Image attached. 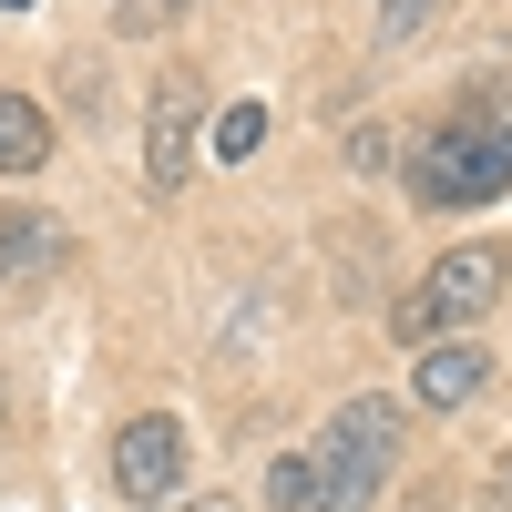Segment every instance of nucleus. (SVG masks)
Instances as JSON below:
<instances>
[{
	"instance_id": "7ed1b4c3",
	"label": "nucleus",
	"mask_w": 512,
	"mask_h": 512,
	"mask_svg": "<svg viewBox=\"0 0 512 512\" xmlns=\"http://www.w3.org/2000/svg\"><path fill=\"white\" fill-rule=\"evenodd\" d=\"M492 297H502V256H492V246H451L441 267H431V277H420V287L400 297V308H390V328L420 349V338H441V328H472V318H492Z\"/></svg>"
},
{
	"instance_id": "6e6552de",
	"label": "nucleus",
	"mask_w": 512,
	"mask_h": 512,
	"mask_svg": "<svg viewBox=\"0 0 512 512\" xmlns=\"http://www.w3.org/2000/svg\"><path fill=\"white\" fill-rule=\"evenodd\" d=\"M52 267H62V226L0 216V277H52Z\"/></svg>"
},
{
	"instance_id": "4468645a",
	"label": "nucleus",
	"mask_w": 512,
	"mask_h": 512,
	"mask_svg": "<svg viewBox=\"0 0 512 512\" xmlns=\"http://www.w3.org/2000/svg\"><path fill=\"white\" fill-rule=\"evenodd\" d=\"M0 11H31V0H0Z\"/></svg>"
},
{
	"instance_id": "20e7f679",
	"label": "nucleus",
	"mask_w": 512,
	"mask_h": 512,
	"mask_svg": "<svg viewBox=\"0 0 512 512\" xmlns=\"http://www.w3.org/2000/svg\"><path fill=\"white\" fill-rule=\"evenodd\" d=\"M195 113H205V93H195V72L175 62V72L154 82V123H144V185H154V195L185 185V164H195Z\"/></svg>"
},
{
	"instance_id": "f03ea898",
	"label": "nucleus",
	"mask_w": 512,
	"mask_h": 512,
	"mask_svg": "<svg viewBox=\"0 0 512 512\" xmlns=\"http://www.w3.org/2000/svg\"><path fill=\"white\" fill-rule=\"evenodd\" d=\"M410 195L420 205H482V195H512V103L482 93L441 113L431 134L410 144Z\"/></svg>"
},
{
	"instance_id": "0eeeda50",
	"label": "nucleus",
	"mask_w": 512,
	"mask_h": 512,
	"mask_svg": "<svg viewBox=\"0 0 512 512\" xmlns=\"http://www.w3.org/2000/svg\"><path fill=\"white\" fill-rule=\"evenodd\" d=\"M41 154H52V113L31 93H0V175H41Z\"/></svg>"
},
{
	"instance_id": "f8f14e48",
	"label": "nucleus",
	"mask_w": 512,
	"mask_h": 512,
	"mask_svg": "<svg viewBox=\"0 0 512 512\" xmlns=\"http://www.w3.org/2000/svg\"><path fill=\"white\" fill-rule=\"evenodd\" d=\"M154 11H164V0H123V21H134V31H144V21H154Z\"/></svg>"
},
{
	"instance_id": "423d86ee",
	"label": "nucleus",
	"mask_w": 512,
	"mask_h": 512,
	"mask_svg": "<svg viewBox=\"0 0 512 512\" xmlns=\"http://www.w3.org/2000/svg\"><path fill=\"white\" fill-rule=\"evenodd\" d=\"M482 379H492V359L472 349V338H441L410 390H420V410H461V400H482Z\"/></svg>"
},
{
	"instance_id": "39448f33",
	"label": "nucleus",
	"mask_w": 512,
	"mask_h": 512,
	"mask_svg": "<svg viewBox=\"0 0 512 512\" xmlns=\"http://www.w3.org/2000/svg\"><path fill=\"white\" fill-rule=\"evenodd\" d=\"M113 482L134 492V502H164L185 482V431L175 420H123V441H113Z\"/></svg>"
},
{
	"instance_id": "1a4fd4ad",
	"label": "nucleus",
	"mask_w": 512,
	"mask_h": 512,
	"mask_svg": "<svg viewBox=\"0 0 512 512\" xmlns=\"http://www.w3.org/2000/svg\"><path fill=\"white\" fill-rule=\"evenodd\" d=\"M256 144H267V113H256V103H236V113H216V154H226V164H246Z\"/></svg>"
},
{
	"instance_id": "ddd939ff",
	"label": "nucleus",
	"mask_w": 512,
	"mask_h": 512,
	"mask_svg": "<svg viewBox=\"0 0 512 512\" xmlns=\"http://www.w3.org/2000/svg\"><path fill=\"white\" fill-rule=\"evenodd\" d=\"M185 512H236V502H226V492H216V502H185Z\"/></svg>"
},
{
	"instance_id": "f257e3e1",
	"label": "nucleus",
	"mask_w": 512,
	"mask_h": 512,
	"mask_svg": "<svg viewBox=\"0 0 512 512\" xmlns=\"http://www.w3.org/2000/svg\"><path fill=\"white\" fill-rule=\"evenodd\" d=\"M390 461H400V400L369 390L318 431V451H287L267 472V492H277V512H369Z\"/></svg>"
},
{
	"instance_id": "9b49d317",
	"label": "nucleus",
	"mask_w": 512,
	"mask_h": 512,
	"mask_svg": "<svg viewBox=\"0 0 512 512\" xmlns=\"http://www.w3.org/2000/svg\"><path fill=\"white\" fill-rule=\"evenodd\" d=\"M410 512H451V492H441V482H431V492H410Z\"/></svg>"
},
{
	"instance_id": "9d476101",
	"label": "nucleus",
	"mask_w": 512,
	"mask_h": 512,
	"mask_svg": "<svg viewBox=\"0 0 512 512\" xmlns=\"http://www.w3.org/2000/svg\"><path fill=\"white\" fill-rule=\"evenodd\" d=\"M482 512H512V461H502V472L482 482Z\"/></svg>"
}]
</instances>
